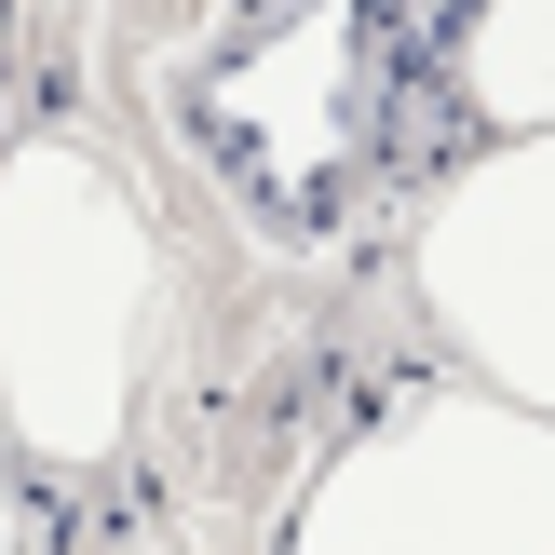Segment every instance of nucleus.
Returning <instances> with one entry per match:
<instances>
[{
  "mask_svg": "<svg viewBox=\"0 0 555 555\" xmlns=\"http://www.w3.org/2000/svg\"><path fill=\"white\" fill-rule=\"evenodd\" d=\"M285 555H555V421L502 393H421L325 461Z\"/></svg>",
  "mask_w": 555,
  "mask_h": 555,
  "instance_id": "f03ea898",
  "label": "nucleus"
},
{
  "mask_svg": "<svg viewBox=\"0 0 555 555\" xmlns=\"http://www.w3.org/2000/svg\"><path fill=\"white\" fill-rule=\"evenodd\" d=\"M461 95L502 135H555V0H488L461 41Z\"/></svg>",
  "mask_w": 555,
  "mask_h": 555,
  "instance_id": "20e7f679",
  "label": "nucleus"
},
{
  "mask_svg": "<svg viewBox=\"0 0 555 555\" xmlns=\"http://www.w3.org/2000/svg\"><path fill=\"white\" fill-rule=\"evenodd\" d=\"M421 298L461 339L475 393L555 421V135H502L421 217Z\"/></svg>",
  "mask_w": 555,
  "mask_h": 555,
  "instance_id": "7ed1b4c3",
  "label": "nucleus"
},
{
  "mask_svg": "<svg viewBox=\"0 0 555 555\" xmlns=\"http://www.w3.org/2000/svg\"><path fill=\"white\" fill-rule=\"evenodd\" d=\"M150 231L81 150L0 163V406L41 461H95L135 406Z\"/></svg>",
  "mask_w": 555,
  "mask_h": 555,
  "instance_id": "f257e3e1",
  "label": "nucleus"
}]
</instances>
